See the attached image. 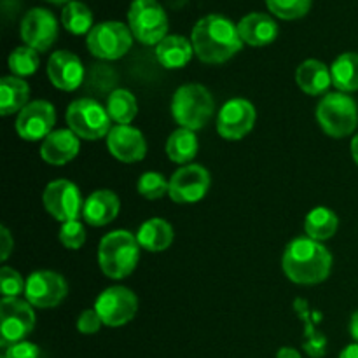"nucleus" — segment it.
<instances>
[{"mask_svg":"<svg viewBox=\"0 0 358 358\" xmlns=\"http://www.w3.org/2000/svg\"><path fill=\"white\" fill-rule=\"evenodd\" d=\"M191 42L194 55L210 65L226 63L243 48L238 24L222 14L203 16L192 28Z\"/></svg>","mask_w":358,"mask_h":358,"instance_id":"nucleus-1","label":"nucleus"},{"mask_svg":"<svg viewBox=\"0 0 358 358\" xmlns=\"http://www.w3.org/2000/svg\"><path fill=\"white\" fill-rule=\"evenodd\" d=\"M282 268L290 282L297 285H317L331 275L332 254L320 241L301 236L285 247Z\"/></svg>","mask_w":358,"mask_h":358,"instance_id":"nucleus-2","label":"nucleus"},{"mask_svg":"<svg viewBox=\"0 0 358 358\" xmlns=\"http://www.w3.org/2000/svg\"><path fill=\"white\" fill-rule=\"evenodd\" d=\"M140 243L129 231H112L105 234L98 247V262L105 276L122 280L135 271L140 259Z\"/></svg>","mask_w":358,"mask_h":358,"instance_id":"nucleus-3","label":"nucleus"},{"mask_svg":"<svg viewBox=\"0 0 358 358\" xmlns=\"http://www.w3.org/2000/svg\"><path fill=\"white\" fill-rule=\"evenodd\" d=\"M215 103L203 84L189 83L178 87L171 98V114L180 128L198 131L212 119Z\"/></svg>","mask_w":358,"mask_h":358,"instance_id":"nucleus-4","label":"nucleus"},{"mask_svg":"<svg viewBox=\"0 0 358 358\" xmlns=\"http://www.w3.org/2000/svg\"><path fill=\"white\" fill-rule=\"evenodd\" d=\"M317 121L325 135L332 138H345L357 129V101L341 91L325 94L317 105Z\"/></svg>","mask_w":358,"mask_h":358,"instance_id":"nucleus-5","label":"nucleus"},{"mask_svg":"<svg viewBox=\"0 0 358 358\" xmlns=\"http://www.w3.org/2000/svg\"><path fill=\"white\" fill-rule=\"evenodd\" d=\"M133 37L145 45H157L168 35V14L157 0H133L128 10Z\"/></svg>","mask_w":358,"mask_h":358,"instance_id":"nucleus-6","label":"nucleus"},{"mask_svg":"<svg viewBox=\"0 0 358 358\" xmlns=\"http://www.w3.org/2000/svg\"><path fill=\"white\" fill-rule=\"evenodd\" d=\"M66 124L79 138L83 140H100L108 135L112 129L110 115L107 107L93 98H79L73 100L66 108Z\"/></svg>","mask_w":358,"mask_h":358,"instance_id":"nucleus-7","label":"nucleus"},{"mask_svg":"<svg viewBox=\"0 0 358 358\" xmlns=\"http://www.w3.org/2000/svg\"><path fill=\"white\" fill-rule=\"evenodd\" d=\"M133 38L135 37L129 27L121 21H103L94 24L93 30L87 34L86 44L94 58L114 62L131 49Z\"/></svg>","mask_w":358,"mask_h":358,"instance_id":"nucleus-8","label":"nucleus"},{"mask_svg":"<svg viewBox=\"0 0 358 358\" xmlns=\"http://www.w3.org/2000/svg\"><path fill=\"white\" fill-rule=\"evenodd\" d=\"M34 327V306L17 297H3L0 303V345L9 348L10 345L24 341Z\"/></svg>","mask_w":358,"mask_h":358,"instance_id":"nucleus-9","label":"nucleus"},{"mask_svg":"<svg viewBox=\"0 0 358 358\" xmlns=\"http://www.w3.org/2000/svg\"><path fill=\"white\" fill-rule=\"evenodd\" d=\"M94 311L107 327H122L135 318L138 297L126 287H108L94 301Z\"/></svg>","mask_w":358,"mask_h":358,"instance_id":"nucleus-10","label":"nucleus"},{"mask_svg":"<svg viewBox=\"0 0 358 358\" xmlns=\"http://www.w3.org/2000/svg\"><path fill=\"white\" fill-rule=\"evenodd\" d=\"M44 208L59 222H72L83 217L84 201L79 187L66 178H58L45 185L42 194Z\"/></svg>","mask_w":358,"mask_h":358,"instance_id":"nucleus-11","label":"nucleus"},{"mask_svg":"<svg viewBox=\"0 0 358 358\" xmlns=\"http://www.w3.org/2000/svg\"><path fill=\"white\" fill-rule=\"evenodd\" d=\"M69 294V283L59 273L35 271L27 278L24 285V299L34 308L51 310L59 306Z\"/></svg>","mask_w":358,"mask_h":358,"instance_id":"nucleus-12","label":"nucleus"},{"mask_svg":"<svg viewBox=\"0 0 358 358\" xmlns=\"http://www.w3.org/2000/svg\"><path fill=\"white\" fill-rule=\"evenodd\" d=\"M257 112L252 101L245 98H233L226 101L217 115V131L222 138L241 140L254 129Z\"/></svg>","mask_w":358,"mask_h":358,"instance_id":"nucleus-13","label":"nucleus"},{"mask_svg":"<svg viewBox=\"0 0 358 358\" xmlns=\"http://www.w3.org/2000/svg\"><path fill=\"white\" fill-rule=\"evenodd\" d=\"M210 173L201 164L180 166L170 178V198L180 205L201 201L210 189Z\"/></svg>","mask_w":358,"mask_h":358,"instance_id":"nucleus-14","label":"nucleus"},{"mask_svg":"<svg viewBox=\"0 0 358 358\" xmlns=\"http://www.w3.org/2000/svg\"><path fill=\"white\" fill-rule=\"evenodd\" d=\"M20 34L24 45L38 52L48 51L58 38V21L51 10L34 7L21 20Z\"/></svg>","mask_w":358,"mask_h":358,"instance_id":"nucleus-15","label":"nucleus"},{"mask_svg":"<svg viewBox=\"0 0 358 358\" xmlns=\"http://www.w3.org/2000/svg\"><path fill=\"white\" fill-rule=\"evenodd\" d=\"M56 124V110L49 101L34 100L17 114L16 131L27 142L45 140Z\"/></svg>","mask_w":358,"mask_h":358,"instance_id":"nucleus-16","label":"nucleus"},{"mask_svg":"<svg viewBox=\"0 0 358 358\" xmlns=\"http://www.w3.org/2000/svg\"><path fill=\"white\" fill-rule=\"evenodd\" d=\"M107 149L115 159L122 163H136L142 161L147 154L145 136L140 129L129 124H115L108 131Z\"/></svg>","mask_w":358,"mask_h":358,"instance_id":"nucleus-17","label":"nucleus"},{"mask_svg":"<svg viewBox=\"0 0 358 358\" xmlns=\"http://www.w3.org/2000/svg\"><path fill=\"white\" fill-rule=\"evenodd\" d=\"M48 77L55 87L62 91H76L83 86L84 66L83 62L73 52L56 51L48 62Z\"/></svg>","mask_w":358,"mask_h":358,"instance_id":"nucleus-18","label":"nucleus"},{"mask_svg":"<svg viewBox=\"0 0 358 358\" xmlns=\"http://www.w3.org/2000/svg\"><path fill=\"white\" fill-rule=\"evenodd\" d=\"M80 150V138L72 129H55L45 140H42L41 157L52 166H63L70 163Z\"/></svg>","mask_w":358,"mask_h":358,"instance_id":"nucleus-19","label":"nucleus"},{"mask_svg":"<svg viewBox=\"0 0 358 358\" xmlns=\"http://www.w3.org/2000/svg\"><path fill=\"white\" fill-rule=\"evenodd\" d=\"M238 31L243 44L252 48H262L276 41L280 34L278 23L264 13H250L238 23Z\"/></svg>","mask_w":358,"mask_h":358,"instance_id":"nucleus-20","label":"nucleus"},{"mask_svg":"<svg viewBox=\"0 0 358 358\" xmlns=\"http://www.w3.org/2000/svg\"><path fill=\"white\" fill-rule=\"evenodd\" d=\"M119 208H121V201L117 194L108 189H100V191L91 192L84 199L83 217L90 226L101 227L115 220V217L119 215Z\"/></svg>","mask_w":358,"mask_h":358,"instance_id":"nucleus-21","label":"nucleus"},{"mask_svg":"<svg viewBox=\"0 0 358 358\" xmlns=\"http://www.w3.org/2000/svg\"><path fill=\"white\" fill-rule=\"evenodd\" d=\"M294 310H296L297 317L303 322V350L308 353L311 358H322L327 353V338H325L324 332L317 331L315 327V320L320 318V313L317 311H311L310 303L303 297H297L294 301Z\"/></svg>","mask_w":358,"mask_h":358,"instance_id":"nucleus-22","label":"nucleus"},{"mask_svg":"<svg viewBox=\"0 0 358 358\" xmlns=\"http://www.w3.org/2000/svg\"><path fill=\"white\" fill-rule=\"evenodd\" d=\"M194 56L191 38L182 35H166L159 44L156 45V58L164 69L177 70L187 65Z\"/></svg>","mask_w":358,"mask_h":358,"instance_id":"nucleus-23","label":"nucleus"},{"mask_svg":"<svg viewBox=\"0 0 358 358\" xmlns=\"http://www.w3.org/2000/svg\"><path fill=\"white\" fill-rule=\"evenodd\" d=\"M296 83L306 94L318 96L331 87V69L320 59H306L297 66Z\"/></svg>","mask_w":358,"mask_h":358,"instance_id":"nucleus-24","label":"nucleus"},{"mask_svg":"<svg viewBox=\"0 0 358 358\" xmlns=\"http://www.w3.org/2000/svg\"><path fill=\"white\" fill-rule=\"evenodd\" d=\"M30 86L21 77L6 76L0 80V114L3 117L20 114L30 101Z\"/></svg>","mask_w":358,"mask_h":358,"instance_id":"nucleus-25","label":"nucleus"},{"mask_svg":"<svg viewBox=\"0 0 358 358\" xmlns=\"http://www.w3.org/2000/svg\"><path fill=\"white\" fill-rule=\"evenodd\" d=\"M140 247L147 252H164L173 243V227L164 219L154 217L145 220L136 233Z\"/></svg>","mask_w":358,"mask_h":358,"instance_id":"nucleus-26","label":"nucleus"},{"mask_svg":"<svg viewBox=\"0 0 358 358\" xmlns=\"http://www.w3.org/2000/svg\"><path fill=\"white\" fill-rule=\"evenodd\" d=\"M339 219L327 206H317L311 210L304 219V231L306 236L315 241H327L338 233Z\"/></svg>","mask_w":358,"mask_h":358,"instance_id":"nucleus-27","label":"nucleus"},{"mask_svg":"<svg viewBox=\"0 0 358 358\" xmlns=\"http://www.w3.org/2000/svg\"><path fill=\"white\" fill-rule=\"evenodd\" d=\"M332 86L341 93L358 91V52H343L331 65Z\"/></svg>","mask_w":358,"mask_h":358,"instance_id":"nucleus-28","label":"nucleus"},{"mask_svg":"<svg viewBox=\"0 0 358 358\" xmlns=\"http://www.w3.org/2000/svg\"><path fill=\"white\" fill-rule=\"evenodd\" d=\"M199 143L196 133L191 129L178 128L168 136L166 140V156L177 164H191L198 154Z\"/></svg>","mask_w":358,"mask_h":358,"instance_id":"nucleus-29","label":"nucleus"},{"mask_svg":"<svg viewBox=\"0 0 358 358\" xmlns=\"http://www.w3.org/2000/svg\"><path fill=\"white\" fill-rule=\"evenodd\" d=\"M107 112L117 124H131L138 114L135 94L128 90H114L107 96Z\"/></svg>","mask_w":358,"mask_h":358,"instance_id":"nucleus-30","label":"nucleus"},{"mask_svg":"<svg viewBox=\"0 0 358 358\" xmlns=\"http://www.w3.org/2000/svg\"><path fill=\"white\" fill-rule=\"evenodd\" d=\"M62 23L66 31L73 35L90 34L93 30V13L79 0H72L62 10Z\"/></svg>","mask_w":358,"mask_h":358,"instance_id":"nucleus-31","label":"nucleus"},{"mask_svg":"<svg viewBox=\"0 0 358 358\" xmlns=\"http://www.w3.org/2000/svg\"><path fill=\"white\" fill-rule=\"evenodd\" d=\"M7 63H9V70L13 72V76H34L37 72L38 65H41V56H38V51H35L34 48L20 45V48H16L10 52Z\"/></svg>","mask_w":358,"mask_h":358,"instance_id":"nucleus-32","label":"nucleus"},{"mask_svg":"<svg viewBox=\"0 0 358 358\" xmlns=\"http://www.w3.org/2000/svg\"><path fill=\"white\" fill-rule=\"evenodd\" d=\"M268 9L285 21L301 20L311 9V0H266Z\"/></svg>","mask_w":358,"mask_h":358,"instance_id":"nucleus-33","label":"nucleus"},{"mask_svg":"<svg viewBox=\"0 0 358 358\" xmlns=\"http://www.w3.org/2000/svg\"><path fill=\"white\" fill-rule=\"evenodd\" d=\"M136 191L145 199H161L170 192V180L157 171H147L138 178Z\"/></svg>","mask_w":358,"mask_h":358,"instance_id":"nucleus-34","label":"nucleus"},{"mask_svg":"<svg viewBox=\"0 0 358 358\" xmlns=\"http://www.w3.org/2000/svg\"><path fill=\"white\" fill-rule=\"evenodd\" d=\"M59 241L69 250H79L86 241V229L84 224L79 220H72V222H63L59 227Z\"/></svg>","mask_w":358,"mask_h":358,"instance_id":"nucleus-35","label":"nucleus"},{"mask_svg":"<svg viewBox=\"0 0 358 358\" xmlns=\"http://www.w3.org/2000/svg\"><path fill=\"white\" fill-rule=\"evenodd\" d=\"M24 285L27 280L16 271V269L3 266L0 269V289H2L3 297H17L20 294H24Z\"/></svg>","mask_w":358,"mask_h":358,"instance_id":"nucleus-36","label":"nucleus"},{"mask_svg":"<svg viewBox=\"0 0 358 358\" xmlns=\"http://www.w3.org/2000/svg\"><path fill=\"white\" fill-rule=\"evenodd\" d=\"M101 325H103V322L100 320V317H98V313L94 311V308L93 310L83 311V313L79 315V318H77V331H79L80 334H96L101 329Z\"/></svg>","mask_w":358,"mask_h":358,"instance_id":"nucleus-37","label":"nucleus"},{"mask_svg":"<svg viewBox=\"0 0 358 358\" xmlns=\"http://www.w3.org/2000/svg\"><path fill=\"white\" fill-rule=\"evenodd\" d=\"M41 357V350L37 345L28 341L16 343V345H10L6 350V355L3 358H38Z\"/></svg>","mask_w":358,"mask_h":358,"instance_id":"nucleus-38","label":"nucleus"},{"mask_svg":"<svg viewBox=\"0 0 358 358\" xmlns=\"http://www.w3.org/2000/svg\"><path fill=\"white\" fill-rule=\"evenodd\" d=\"M13 248H14L13 236H10L9 229H7L6 226H2V227H0V259H2L3 262L9 259Z\"/></svg>","mask_w":358,"mask_h":358,"instance_id":"nucleus-39","label":"nucleus"},{"mask_svg":"<svg viewBox=\"0 0 358 358\" xmlns=\"http://www.w3.org/2000/svg\"><path fill=\"white\" fill-rule=\"evenodd\" d=\"M276 358H303V357H301V353L297 352L296 348L283 346V348H280L278 353H276Z\"/></svg>","mask_w":358,"mask_h":358,"instance_id":"nucleus-40","label":"nucleus"},{"mask_svg":"<svg viewBox=\"0 0 358 358\" xmlns=\"http://www.w3.org/2000/svg\"><path fill=\"white\" fill-rule=\"evenodd\" d=\"M339 358H358V343L346 346V348L339 353Z\"/></svg>","mask_w":358,"mask_h":358,"instance_id":"nucleus-41","label":"nucleus"},{"mask_svg":"<svg viewBox=\"0 0 358 358\" xmlns=\"http://www.w3.org/2000/svg\"><path fill=\"white\" fill-rule=\"evenodd\" d=\"M350 334L358 343V311L352 315V320H350Z\"/></svg>","mask_w":358,"mask_h":358,"instance_id":"nucleus-42","label":"nucleus"},{"mask_svg":"<svg viewBox=\"0 0 358 358\" xmlns=\"http://www.w3.org/2000/svg\"><path fill=\"white\" fill-rule=\"evenodd\" d=\"M352 156H353V161L358 164V133L352 140Z\"/></svg>","mask_w":358,"mask_h":358,"instance_id":"nucleus-43","label":"nucleus"},{"mask_svg":"<svg viewBox=\"0 0 358 358\" xmlns=\"http://www.w3.org/2000/svg\"><path fill=\"white\" fill-rule=\"evenodd\" d=\"M48 2H51V3H69V2H72V0H48Z\"/></svg>","mask_w":358,"mask_h":358,"instance_id":"nucleus-44","label":"nucleus"},{"mask_svg":"<svg viewBox=\"0 0 358 358\" xmlns=\"http://www.w3.org/2000/svg\"><path fill=\"white\" fill-rule=\"evenodd\" d=\"M2 358H3V357H2Z\"/></svg>","mask_w":358,"mask_h":358,"instance_id":"nucleus-45","label":"nucleus"}]
</instances>
